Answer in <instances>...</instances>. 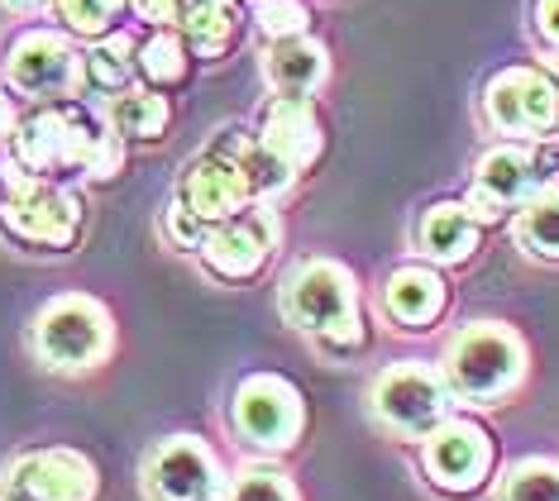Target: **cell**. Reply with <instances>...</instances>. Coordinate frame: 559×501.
<instances>
[{"instance_id": "6da1fadb", "label": "cell", "mask_w": 559, "mask_h": 501, "mask_svg": "<svg viewBox=\"0 0 559 501\" xmlns=\"http://www.w3.org/2000/svg\"><path fill=\"white\" fill-rule=\"evenodd\" d=\"M440 372L460 406H498L526 382L531 354L507 320H474L444 344Z\"/></svg>"}, {"instance_id": "7a4b0ae2", "label": "cell", "mask_w": 559, "mask_h": 501, "mask_svg": "<svg viewBox=\"0 0 559 501\" xmlns=\"http://www.w3.org/2000/svg\"><path fill=\"white\" fill-rule=\"evenodd\" d=\"M29 349L53 372H92L116 349V315L96 297H82V291L53 297L34 315Z\"/></svg>"}, {"instance_id": "3957f363", "label": "cell", "mask_w": 559, "mask_h": 501, "mask_svg": "<svg viewBox=\"0 0 559 501\" xmlns=\"http://www.w3.org/2000/svg\"><path fill=\"white\" fill-rule=\"evenodd\" d=\"M454 392L444 382L440 363H421V358H402L388 363L368 387V416L383 426L392 440H416L421 444L440 420L454 416Z\"/></svg>"}, {"instance_id": "277c9868", "label": "cell", "mask_w": 559, "mask_h": 501, "mask_svg": "<svg viewBox=\"0 0 559 501\" xmlns=\"http://www.w3.org/2000/svg\"><path fill=\"white\" fill-rule=\"evenodd\" d=\"M230 430L249 454H292L307 430V396L283 372H249L230 396Z\"/></svg>"}, {"instance_id": "5b68a950", "label": "cell", "mask_w": 559, "mask_h": 501, "mask_svg": "<svg viewBox=\"0 0 559 501\" xmlns=\"http://www.w3.org/2000/svg\"><path fill=\"white\" fill-rule=\"evenodd\" d=\"M0 76H5V86L20 100H34V106L78 100L86 92L82 53L72 48V34L48 29V24H34V29H20L10 38Z\"/></svg>"}, {"instance_id": "8992f818", "label": "cell", "mask_w": 559, "mask_h": 501, "mask_svg": "<svg viewBox=\"0 0 559 501\" xmlns=\"http://www.w3.org/2000/svg\"><path fill=\"white\" fill-rule=\"evenodd\" d=\"M82 225H86L82 196L48 182V177H34L29 187L0 196V235L10 243H20V249L72 253L82 239Z\"/></svg>"}, {"instance_id": "52a82bcc", "label": "cell", "mask_w": 559, "mask_h": 501, "mask_svg": "<svg viewBox=\"0 0 559 501\" xmlns=\"http://www.w3.org/2000/svg\"><path fill=\"white\" fill-rule=\"evenodd\" d=\"M100 124L106 120L82 115L72 100H53V106H34L29 115H24L5 148L15 153L34 177H48V182H53V177H62V172H82Z\"/></svg>"}, {"instance_id": "ba28073f", "label": "cell", "mask_w": 559, "mask_h": 501, "mask_svg": "<svg viewBox=\"0 0 559 501\" xmlns=\"http://www.w3.org/2000/svg\"><path fill=\"white\" fill-rule=\"evenodd\" d=\"M498 468V440L488 426L468 416H450L421 440V473L444 497H474L492 482Z\"/></svg>"}, {"instance_id": "9c48e42d", "label": "cell", "mask_w": 559, "mask_h": 501, "mask_svg": "<svg viewBox=\"0 0 559 501\" xmlns=\"http://www.w3.org/2000/svg\"><path fill=\"white\" fill-rule=\"evenodd\" d=\"M483 120L507 139H550L559 130V82L540 68H502L483 92Z\"/></svg>"}, {"instance_id": "30bf717a", "label": "cell", "mask_w": 559, "mask_h": 501, "mask_svg": "<svg viewBox=\"0 0 559 501\" xmlns=\"http://www.w3.org/2000/svg\"><path fill=\"white\" fill-rule=\"evenodd\" d=\"M359 282L345 263L335 259H307L297 263L292 273L283 277V315L287 325H297L301 334H325L335 330L340 320L359 315Z\"/></svg>"}, {"instance_id": "8fae6325", "label": "cell", "mask_w": 559, "mask_h": 501, "mask_svg": "<svg viewBox=\"0 0 559 501\" xmlns=\"http://www.w3.org/2000/svg\"><path fill=\"white\" fill-rule=\"evenodd\" d=\"M249 134L245 130H225L221 139H211L201 158L187 163L182 182H177V201L206 225H221L239 215L249 205V187L239 177V153H245Z\"/></svg>"}, {"instance_id": "7c38bea8", "label": "cell", "mask_w": 559, "mask_h": 501, "mask_svg": "<svg viewBox=\"0 0 559 501\" xmlns=\"http://www.w3.org/2000/svg\"><path fill=\"white\" fill-rule=\"evenodd\" d=\"M148 501H206L225 487V468L215 449L197 434H168L148 449L144 468H139Z\"/></svg>"}, {"instance_id": "4fadbf2b", "label": "cell", "mask_w": 559, "mask_h": 501, "mask_svg": "<svg viewBox=\"0 0 559 501\" xmlns=\"http://www.w3.org/2000/svg\"><path fill=\"white\" fill-rule=\"evenodd\" d=\"M273 249H277V215L269 205L249 201L239 215L206 229L197 259L221 282H249V277L263 273V263L273 259Z\"/></svg>"}, {"instance_id": "5bb4252c", "label": "cell", "mask_w": 559, "mask_h": 501, "mask_svg": "<svg viewBox=\"0 0 559 501\" xmlns=\"http://www.w3.org/2000/svg\"><path fill=\"white\" fill-rule=\"evenodd\" d=\"M96 464L78 449H34L0 473V501H96Z\"/></svg>"}, {"instance_id": "9a60e30c", "label": "cell", "mask_w": 559, "mask_h": 501, "mask_svg": "<svg viewBox=\"0 0 559 501\" xmlns=\"http://www.w3.org/2000/svg\"><path fill=\"white\" fill-rule=\"evenodd\" d=\"M378 306L397 330H430L450 306V282L436 263H402L392 267L383 291H378Z\"/></svg>"}, {"instance_id": "2e32d148", "label": "cell", "mask_w": 559, "mask_h": 501, "mask_svg": "<svg viewBox=\"0 0 559 501\" xmlns=\"http://www.w3.org/2000/svg\"><path fill=\"white\" fill-rule=\"evenodd\" d=\"M259 139L273 144L297 172H311L325 148V130L316 120L311 96H273L259 115Z\"/></svg>"}, {"instance_id": "e0dca14e", "label": "cell", "mask_w": 559, "mask_h": 501, "mask_svg": "<svg viewBox=\"0 0 559 501\" xmlns=\"http://www.w3.org/2000/svg\"><path fill=\"white\" fill-rule=\"evenodd\" d=\"M263 82L273 96H316L330 82V53L311 34L273 38L263 53Z\"/></svg>"}, {"instance_id": "ac0fdd59", "label": "cell", "mask_w": 559, "mask_h": 501, "mask_svg": "<svg viewBox=\"0 0 559 501\" xmlns=\"http://www.w3.org/2000/svg\"><path fill=\"white\" fill-rule=\"evenodd\" d=\"M540 187H545L540 158L521 144H498L474 163V191H483V196L492 205H502V211H516V205L531 201Z\"/></svg>"}, {"instance_id": "d6986e66", "label": "cell", "mask_w": 559, "mask_h": 501, "mask_svg": "<svg viewBox=\"0 0 559 501\" xmlns=\"http://www.w3.org/2000/svg\"><path fill=\"white\" fill-rule=\"evenodd\" d=\"M478 235H483V225L474 220V211L464 201H436V205H426L421 225H416V249L436 267H460L474 259Z\"/></svg>"}, {"instance_id": "ffe728a7", "label": "cell", "mask_w": 559, "mask_h": 501, "mask_svg": "<svg viewBox=\"0 0 559 501\" xmlns=\"http://www.w3.org/2000/svg\"><path fill=\"white\" fill-rule=\"evenodd\" d=\"M100 120H106L124 144H134V139L139 144H154V139H163V130H168L173 106H168V96L163 92H154V86L130 82V86H120V92L106 96Z\"/></svg>"}, {"instance_id": "44dd1931", "label": "cell", "mask_w": 559, "mask_h": 501, "mask_svg": "<svg viewBox=\"0 0 559 501\" xmlns=\"http://www.w3.org/2000/svg\"><path fill=\"white\" fill-rule=\"evenodd\" d=\"M134 53H139V38L130 29H110L92 38V48L82 53V76H86V92H120V86L134 82Z\"/></svg>"}, {"instance_id": "7402d4cb", "label": "cell", "mask_w": 559, "mask_h": 501, "mask_svg": "<svg viewBox=\"0 0 559 501\" xmlns=\"http://www.w3.org/2000/svg\"><path fill=\"white\" fill-rule=\"evenodd\" d=\"M187 72H192V48L182 44L177 29H154L144 44H139L134 76L144 86H154V92H163V86H182Z\"/></svg>"}, {"instance_id": "603a6c76", "label": "cell", "mask_w": 559, "mask_h": 501, "mask_svg": "<svg viewBox=\"0 0 559 501\" xmlns=\"http://www.w3.org/2000/svg\"><path fill=\"white\" fill-rule=\"evenodd\" d=\"M239 177H245V187H249V201L269 205V201H277V196H287V191L297 187L301 172H297V167H292L273 144H263L259 134H249L245 153H239Z\"/></svg>"}, {"instance_id": "cb8c5ba5", "label": "cell", "mask_w": 559, "mask_h": 501, "mask_svg": "<svg viewBox=\"0 0 559 501\" xmlns=\"http://www.w3.org/2000/svg\"><path fill=\"white\" fill-rule=\"evenodd\" d=\"M516 243L536 259L559 263V182H545L531 201L516 205Z\"/></svg>"}, {"instance_id": "d4e9b609", "label": "cell", "mask_w": 559, "mask_h": 501, "mask_svg": "<svg viewBox=\"0 0 559 501\" xmlns=\"http://www.w3.org/2000/svg\"><path fill=\"white\" fill-rule=\"evenodd\" d=\"M235 29H239L235 0H206V5H197L192 15L177 24V34L192 48V58H221L235 44Z\"/></svg>"}, {"instance_id": "484cf974", "label": "cell", "mask_w": 559, "mask_h": 501, "mask_svg": "<svg viewBox=\"0 0 559 501\" xmlns=\"http://www.w3.org/2000/svg\"><path fill=\"white\" fill-rule=\"evenodd\" d=\"M492 501H559V458H516L502 468Z\"/></svg>"}, {"instance_id": "4316f807", "label": "cell", "mask_w": 559, "mask_h": 501, "mask_svg": "<svg viewBox=\"0 0 559 501\" xmlns=\"http://www.w3.org/2000/svg\"><path fill=\"white\" fill-rule=\"evenodd\" d=\"M124 10H130V0H48V15L58 20V29L86 38V44L116 29Z\"/></svg>"}, {"instance_id": "83f0119b", "label": "cell", "mask_w": 559, "mask_h": 501, "mask_svg": "<svg viewBox=\"0 0 559 501\" xmlns=\"http://www.w3.org/2000/svg\"><path fill=\"white\" fill-rule=\"evenodd\" d=\"M221 492H225V501H301L297 482H292L283 468H273V464L239 468L235 478H225Z\"/></svg>"}, {"instance_id": "f1b7e54d", "label": "cell", "mask_w": 559, "mask_h": 501, "mask_svg": "<svg viewBox=\"0 0 559 501\" xmlns=\"http://www.w3.org/2000/svg\"><path fill=\"white\" fill-rule=\"evenodd\" d=\"M253 24L259 34L269 38H292V34H307L311 29V15L301 0H253Z\"/></svg>"}, {"instance_id": "f546056e", "label": "cell", "mask_w": 559, "mask_h": 501, "mask_svg": "<svg viewBox=\"0 0 559 501\" xmlns=\"http://www.w3.org/2000/svg\"><path fill=\"white\" fill-rule=\"evenodd\" d=\"M120 172H124V139L110 130V124H100L96 144H92V153H86V163H82V177L86 182H116Z\"/></svg>"}, {"instance_id": "4dcf8cb0", "label": "cell", "mask_w": 559, "mask_h": 501, "mask_svg": "<svg viewBox=\"0 0 559 501\" xmlns=\"http://www.w3.org/2000/svg\"><path fill=\"white\" fill-rule=\"evenodd\" d=\"M316 349L330 354V358H359L368 349V315H349V320H340L335 330H325V334H316Z\"/></svg>"}, {"instance_id": "1f68e13d", "label": "cell", "mask_w": 559, "mask_h": 501, "mask_svg": "<svg viewBox=\"0 0 559 501\" xmlns=\"http://www.w3.org/2000/svg\"><path fill=\"white\" fill-rule=\"evenodd\" d=\"M206 220H197L192 211H187L182 201H168V211H163V239L173 243V249H182V253H197L201 249V239H206Z\"/></svg>"}, {"instance_id": "d6a6232c", "label": "cell", "mask_w": 559, "mask_h": 501, "mask_svg": "<svg viewBox=\"0 0 559 501\" xmlns=\"http://www.w3.org/2000/svg\"><path fill=\"white\" fill-rule=\"evenodd\" d=\"M24 110H20V96L10 92V86H0V144H10V134L20 130Z\"/></svg>"}, {"instance_id": "836d02e7", "label": "cell", "mask_w": 559, "mask_h": 501, "mask_svg": "<svg viewBox=\"0 0 559 501\" xmlns=\"http://www.w3.org/2000/svg\"><path fill=\"white\" fill-rule=\"evenodd\" d=\"M536 29L550 48H559V0H536Z\"/></svg>"}, {"instance_id": "e575fe53", "label": "cell", "mask_w": 559, "mask_h": 501, "mask_svg": "<svg viewBox=\"0 0 559 501\" xmlns=\"http://www.w3.org/2000/svg\"><path fill=\"white\" fill-rule=\"evenodd\" d=\"M5 10H15V15H34V10H48V0H0Z\"/></svg>"}, {"instance_id": "d590c367", "label": "cell", "mask_w": 559, "mask_h": 501, "mask_svg": "<svg viewBox=\"0 0 559 501\" xmlns=\"http://www.w3.org/2000/svg\"><path fill=\"white\" fill-rule=\"evenodd\" d=\"M206 501H225V492H211V497H206Z\"/></svg>"}]
</instances>
